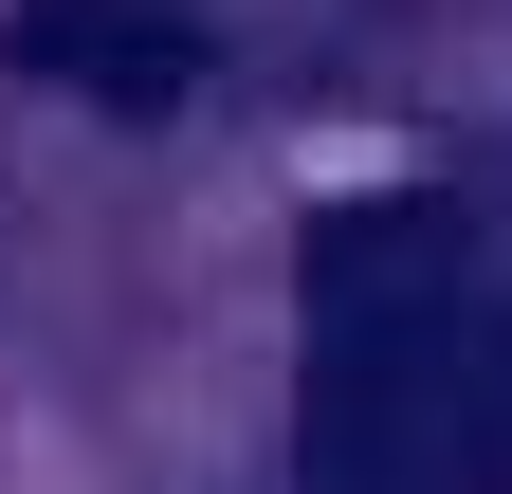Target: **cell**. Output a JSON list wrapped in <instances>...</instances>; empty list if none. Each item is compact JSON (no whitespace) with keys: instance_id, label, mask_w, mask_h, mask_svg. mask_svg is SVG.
I'll use <instances>...</instances> for the list:
<instances>
[{"instance_id":"3","label":"cell","mask_w":512,"mask_h":494,"mask_svg":"<svg viewBox=\"0 0 512 494\" xmlns=\"http://www.w3.org/2000/svg\"><path fill=\"white\" fill-rule=\"evenodd\" d=\"M458 494H512V312L476 330V458H458Z\"/></svg>"},{"instance_id":"2","label":"cell","mask_w":512,"mask_h":494,"mask_svg":"<svg viewBox=\"0 0 512 494\" xmlns=\"http://www.w3.org/2000/svg\"><path fill=\"white\" fill-rule=\"evenodd\" d=\"M0 74L165 129V110L220 92V0H19V19H0Z\"/></svg>"},{"instance_id":"1","label":"cell","mask_w":512,"mask_h":494,"mask_svg":"<svg viewBox=\"0 0 512 494\" xmlns=\"http://www.w3.org/2000/svg\"><path fill=\"white\" fill-rule=\"evenodd\" d=\"M293 476L311 494H458L476 458V220L439 183H366L293 238Z\"/></svg>"}]
</instances>
